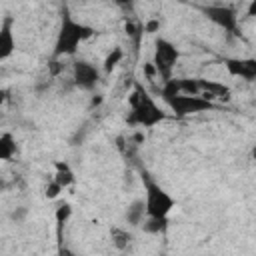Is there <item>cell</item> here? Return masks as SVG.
I'll list each match as a JSON object with an SVG mask.
<instances>
[{"mask_svg": "<svg viewBox=\"0 0 256 256\" xmlns=\"http://www.w3.org/2000/svg\"><path fill=\"white\" fill-rule=\"evenodd\" d=\"M72 78L78 88L92 90V88H96V84L100 80V70L88 60H76L72 66Z\"/></svg>", "mask_w": 256, "mask_h": 256, "instance_id": "obj_6", "label": "cell"}, {"mask_svg": "<svg viewBox=\"0 0 256 256\" xmlns=\"http://www.w3.org/2000/svg\"><path fill=\"white\" fill-rule=\"evenodd\" d=\"M198 80V88H200V94L206 98V100H214V98H224L228 100L230 98V88L220 84V82H212V80H204V78H196Z\"/></svg>", "mask_w": 256, "mask_h": 256, "instance_id": "obj_10", "label": "cell"}, {"mask_svg": "<svg viewBox=\"0 0 256 256\" xmlns=\"http://www.w3.org/2000/svg\"><path fill=\"white\" fill-rule=\"evenodd\" d=\"M60 192H62V186H60L58 182H54V180L46 186V198H50V200H52V198H56Z\"/></svg>", "mask_w": 256, "mask_h": 256, "instance_id": "obj_18", "label": "cell"}, {"mask_svg": "<svg viewBox=\"0 0 256 256\" xmlns=\"http://www.w3.org/2000/svg\"><path fill=\"white\" fill-rule=\"evenodd\" d=\"M142 186H144V208L148 218L164 220L174 210L176 200L170 192H166L148 172H142Z\"/></svg>", "mask_w": 256, "mask_h": 256, "instance_id": "obj_3", "label": "cell"}, {"mask_svg": "<svg viewBox=\"0 0 256 256\" xmlns=\"http://www.w3.org/2000/svg\"><path fill=\"white\" fill-rule=\"evenodd\" d=\"M204 14L214 24L224 28L226 32L238 34V16H236V12L232 8H228V6H208V8H204Z\"/></svg>", "mask_w": 256, "mask_h": 256, "instance_id": "obj_7", "label": "cell"}, {"mask_svg": "<svg viewBox=\"0 0 256 256\" xmlns=\"http://www.w3.org/2000/svg\"><path fill=\"white\" fill-rule=\"evenodd\" d=\"M116 4H120V6H128V4H132V0H114Z\"/></svg>", "mask_w": 256, "mask_h": 256, "instance_id": "obj_20", "label": "cell"}, {"mask_svg": "<svg viewBox=\"0 0 256 256\" xmlns=\"http://www.w3.org/2000/svg\"><path fill=\"white\" fill-rule=\"evenodd\" d=\"M224 66L232 76H240L244 80L256 78V60L254 58H224Z\"/></svg>", "mask_w": 256, "mask_h": 256, "instance_id": "obj_9", "label": "cell"}, {"mask_svg": "<svg viewBox=\"0 0 256 256\" xmlns=\"http://www.w3.org/2000/svg\"><path fill=\"white\" fill-rule=\"evenodd\" d=\"M168 114L156 104V100L150 96L148 90H144L142 84H134V92L130 96V116L128 122L142 126V128H152L160 122H164Z\"/></svg>", "mask_w": 256, "mask_h": 256, "instance_id": "obj_2", "label": "cell"}, {"mask_svg": "<svg viewBox=\"0 0 256 256\" xmlns=\"http://www.w3.org/2000/svg\"><path fill=\"white\" fill-rule=\"evenodd\" d=\"M6 94H8V92H6V90H0V104H2V102H4V100H6Z\"/></svg>", "mask_w": 256, "mask_h": 256, "instance_id": "obj_21", "label": "cell"}, {"mask_svg": "<svg viewBox=\"0 0 256 256\" xmlns=\"http://www.w3.org/2000/svg\"><path fill=\"white\" fill-rule=\"evenodd\" d=\"M70 216H72V206H70L68 202L60 204V206L56 208V212H54V220H56L58 228H62V226H64V224L70 220Z\"/></svg>", "mask_w": 256, "mask_h": 256, "instance_id": "obj_15", "label": "cell"}, {"mask_svg": "<svg viewBox=\"0 0 256 256\" xmlns=\"http://www.w3.org/2000/svg\"><path fill=\"white\" fill-rule=\"evenodd\" d=\"M92 36H94V28L84 24V22H78L70 14L68 6H64L62 14H60V26H58L56 42H54V56L56 58L74 56L78 52L80 44L86 42Z\"/></svg>", "mask_w": 256, "mask_h": 256, "instance_id": "obj_1", "label": "cell"}, {"mask_svg": "<svg viewBox=\"0 0 256 256\" xmlns=\"http://www.w3.org/2000/svg\"><path fill=\"white\" fill-rule=\"evenodd\" d=\"M178 58H180V52L170 40L158 38L154 42V62H152V66H154L156 74L162 80L172 78V70H174V64L178 62Z\"/></svg>", "mask_w": 256, "mask_h": 256, "instance_id": "obj_5", "label": "cell"}, {"mask_svg": "<svg viewBox=\"0 0 256 256\" xmlns=\"http://www.w3.org/2000/svg\"><path fill=\"white\" fill-rule=\"evenodd\" d=\"M160 28V22L158 20H150L146 26H144V32H148V34H152V32H156Z\"/></svg>", "mask_w": 256, "mask_h": 256, "instance_id": "obj_19", "label": "cell"}, {"mask_svg": "<svg viewBox=\"0 0 256 256\" xmlns=\"http://www.w3.org/2000/svg\"><path fill=\"white\" fill-rule=\"evenodd\" d=\"M18 154V144L12 132L0 134V162H8Z\"/></svg>", "mask_w": 256, "mask_h": 256, "instance_id": "obj_11", "label": "cell"}, {"mask_svg": "<svg viewBox=\"0 0 256 256\" xmlns=\"http://www.w3.org/2000/svg\"><path fill=\"white\" fill-rule=\"evenodd\" d=\"M16 50V36H14V18L4 16L0 22V62L10 58Z\"/></svg>", "mask_w": 256, "mask_h": 256, "instance_id": "obj_8", "label": "cell"}, {"mask_svg": "<svg viewBox=\"0 0 256 256\" xmlns=\"http://www.w3.org/2000/svg\"><path fill=\"white\" fill-rule=\"evenodd\" d=\"M124 58V52H122V48H112V52L106 56V60H104V70L106 72H112L118 64H120V60Z\"/></svg>", "mask_w": 256, "mask_h": 256, "instance_id": "obj_16", "label": "cell"}, {"mask_svg": "<svg viewBox=\"0 0 256 256\" xmlns=\"http://www.w3.org/2000/svg\"><path fill=\"white\" fill-rule=\"evenodd\" d=\"M164 102L170 106V110L176 116H190V114H200V112H208L214 108L212 100H206L202 94H184V92H176L170 96H164Z\"/></svg>", "mask_w": 256, "mask_h": 256, "instance_id": "obj_4", "label": "cell"}, {"mask_svg": "<svg viewBox=\"0 0 256 256\" xmlns=\"http://www.w3.org/2000/svg\"><path fill=\"white\" fill-rule=\"evenodd\" d=\"M144 214H146L144 200H134V202L128 206V210H126V220H128V224L138 226V224L144 220Z\"/></svg>", "mask_w": 256, "mask_h": 256, "instance_id": "obj_13", "label": "cell"}, {"mask_svg": "<svg viewBox=\"0 0 256 256\" xmlns=\"http://www.w3.org/2000/svg\"><path fill=\"white\" fill-rule=\"evenodd\" d=\"M110 236H112L114 246L120 248V250H124V248L130 244V240H132L130 232H128V230H122V228H112V230H110Z\"/></svg>", "mask_w": 256, "mask_h": 256, "instance_id": "obj_14", "label": "cell"}, {"mask_svg": "<svg viewBox=\"0 0 256 256\" xmlns=\"http://www.w3.org/2000/svg\"><path fill=\"white\" fill-rule=\"evenodd\" d=\"M166 224H168V218H164V220H158V218H148V224L144 226L148 232H160V230H164L166 228Z\"/></svg>", "mask_w": 256, "mask_h": 256, "instance_id": "obj_17", "label": "cell"}, {"mask_svg": "<svg viewBox=\"0 0 256 256\" xmlns=\"http://www.w3.org/2000/svg\"><path fill=\"white\" fill-rule=\"evenodd\" d=\"M54 166H56L54 182H58V184L62 186V190L68 188V186H72V184H74V172H72V168H70L66 162H56Z\"/></svg>", "mask_w": 256, "mask_h": 256, "instance_id": "obj_12", "label": "cell"}]
</instances>
